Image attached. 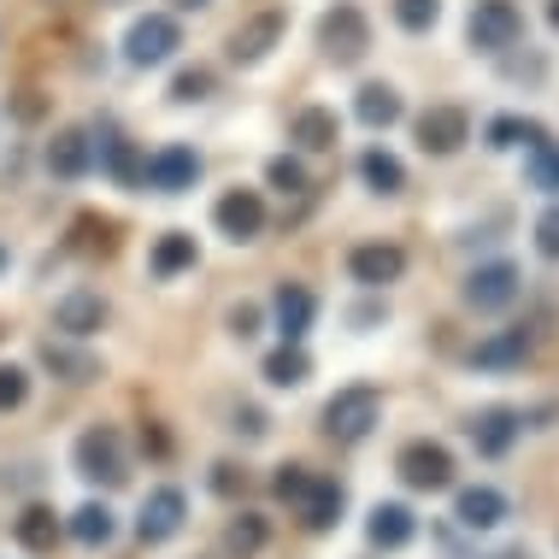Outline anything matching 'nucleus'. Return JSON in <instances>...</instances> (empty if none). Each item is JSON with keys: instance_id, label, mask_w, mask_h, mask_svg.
Instances as JSON below:
<instances>
[{"instance_id": "f257e3e1", "label": "nucleus", "mask_w": 559, "mask_h": 559, "mask_svg": "<svg viewBox=\"0 0 559 559\" xmlns=\"http://www.w3.org/2000/svg\"><path fill=\"white\" fill-rule=\"evenodd\" d=\"M377 425H383V395H377L371 383H347L324 401V436L330 442L354 448V442H366Z\"/></svg>"}, {"instance_id": "f03ea898", "label": "nucleus", "mask_w": 559, "mask_h": 559, "mask_svg": "<svg viewBox=\"0 0 559 559\" xmlns=\"http://www.w3.org/2000/svg\"><path fill=\"white\" fill-rule=\"evenodd\" d=\"M71 465H78V477L88 483H107V489H118V483L130 477V460H124V436H118L112 425H95L78 436V448H71Z\"/></svg>"}, {"instance_id": "7ed1b4c3", "label": "nucleus", "mask_w": 559, "mask_h": 559, "mask_svg": "<svg viewBox=\"0 0 559 559\" xmlns=\"http://www.w3.org/2000/svg\"><path fill=\"white\" fill-rule=\"evenodd\" d=\"M319 48H324V59H336V66H359V59L371 53V24L354 0H336L319 19Z\"/></svg>"}, {"instance_id": "20e7f679", "label": "nucleus", "mask_w": 559, "mask_h": 559, "mask_svg": "<svg viewBox=\"0 0 559 559\" xmlns=\"http://www.w3.org/2000/svg\"><path fill=\"white\" fill-rule=\"evenodd\" d=\"M395 472H401L406 489H418V495L453 489V453L442 442H430V436H418V442H406L395 453Z\"/></svg>"}, {"instance_id": "39448f33", "label": "nucleus", "mask_w": 559, "mask_h": 559, "mask_svg": "<svg viewBox=\"0 0 559 559\" xmlns=\"http://www.w3.org/2000/svg\"><path fill=\"white\" fill-rule=\"evenodd\" d=\"M183 524H189V495L171 489V483H159L142 501V512H135V542H142V548H159V542H171Z\"/></svg>"}, {"instance_id": "423d86ee", "label": "nucleus", "mask_w": 559, "mask_h": 559, "mask_svg": "<svg viewBox=\"0 0 559 559\" xmlns=\"http://www.w3.org/2000/svg\"><path fill=\"white\" fill-rule=\"evenodd\" d=\"M413 135H418V147H425V154L448 159V154H460V147L472 142V112L453 107V100L425 107V112H418V124H413Z\"/></svg>"}, {"instance_id": "0eeeda50", "label": "nucleus", "mask_w": 559, "mask_h": 559, "mask_svg": "<svg viewBox=\"0 0 559 559\" xmlns=\"http://www.w3.org/2000/svg\"><path fill=\"white\" fill-rule=\"evenodd\" d=\"M465 36H472V48H483V53H507L512 41L524 36V12L512 7V0H477Z\"/></svg>"}, {"instance_id": "6e6552de", "label": "nucleus", "mask_w": 559, "mask_h": 559, "mask_svg": "<svg viewBox=\"0 0 559 559\" xmlns=\"http://www.w3.org/2000/svg\"><path fill=\"white\" fill-rule=\"evenodd\" d=\"M177 48H183V29H177V19H165V12H147V19H135L130 24V36H124V59L130 66H165Z\"/></svg>"}, {"instance_id": "1a4fd4ad", "label": "nucleus", "mask_w": 559, "mask_h": 559, "mask_svg": "<svg viewBox=\"0 0 559 559\" xmlns=\"http://www.w3.org/2000/svg\"><path fill=\"white\" fill-rule=\"evenodd\" d=\"M465 436H472V448L483 453V460H507L512 442L524 436V413L519 406H483L472 425H465Z\"/></svg>"}, {"instance_id": "9d476101", "label": "nucleus", "mask_w": 559, "mask_h": 559, "mask_svg": "<svg viewBox=\"0 0 559 559\" xmlns=\"http://www.w3.org/2000/svg\"><path fill=\"white\" fill-rule=\"evenodd\" d=\"M107 295L100 289H71V295H59L53 300V330L59 336H71V342H88L100 324H107Z\"/></svg>"}, {"instance_id": "9b49d317", "label": "nucleus", "mask_w": 559, "mask_h": 559, "mask_svg": "<svg viewBox=\"0 0 559 559\" xmlns=\"http://www.w3.org/2000/svg\"><path fill=\"white\" fill-rule=\"evenodd\" d=\"M519 265H507V260H495V265H477L472 277H465V307H477V312H507L512 300H519Z\"/></svg>"}, {"instance_id": "f8f14e48", "label": "nucleus", "mask_w": 559, "mask_h": 559, "mask_svg": "<svg viewBox=\"0 0 559 559\" xmlns=\"http://www.w3.org/2000/svg\"><path fill=\"white\" fill-rule=\"evenodd\" d=\"M406 271V253L395 241H359L354 253H347V277L359 283V289H389V283H401Z\"/></svg>"}, {"instance_id": "ddd939ff", "label": "nucleus", "mask_w": 559, "mask_h": 559, "mask_svg": "<svg viewBox=\"0 0 559 559\" xmlns=\"http://www.w3.org/2000/svg\"><path fill=\"white\" fill-rule=\"evenodd\" d=\"M536 336H542L536 324H512V330H501V336H489V342L472 347V366L477 371H512V366H524V359L536 354Z\"/></svg>"}, {"instance_id": "4468645a", "label": "nucleus", "mask_w": 559, "mask_h": 559, "mask_svg": "<svg viewBox=\"0 0 559 559\" xmlns=\"http://www.w3.org/2000/svg\"><path fill=\"white\" fill-rule=\"evenodd\" d=\"M283 29H289V19H283L277 7L253 12V19H248V24H241L236 36H230V59H236V66H260V59H265V53L283 41Z\"/></svg>"}, {"instance_id": "2eb2a0df", "label": "nucleus", "mask_w": 559, "mask_h": 559, "mask_svg": "<svg viewBox=\"0 0 559 559\" xmlns=\"http://www.w3.org/2000/svg\"><path fill=\"white\" fill-rule=\"evenodd\" d=\"M213 224L230 241H253L265 230V201L253 189H230V194H218V206H213Z\"/></svg>"}, {"instance_id": "dca6fc26", "label": "nucleus", "mask_w": 559, "mask_h": 559, "mask_svg": "<svg viewBox=\"0 0 559 559\" xmlns=\"http://www.w3.org/2000/svg\"><path fill=\"white\" fill-rule=\"evenodd\" d=\"M194 177H201V154L194 147H159L142 165V183H154L159 194H183V189H194Z\"/></svg>"}, {"instance_id": "f3484780", "label": "nucleus", "mask_w": 559, "mask_h": 559, "mask_svg": "<svg viewBox=\"0 0 559 559\" xmlns=\"http://www.w3.org/2000/svg\"><path fill=\"white\" fill-rule=\"evenodd\" d=\"M507 495L495 489V483H472V489L453 495V519H460V531H495V524H507Z\"/></svg>"}, {"instance_id": "a211bd4d", "label": "nucleus", "mask_w": 559, "mask_h": 559, "mask_svg": "<svg viewBox=\"0 0 559 559\" xmlns=\"http://www.w3.org/2000/svg\"><path fill=\"white\" fill-rule=\"evenodd\" d=\"M271 319H277V336L283 342H300L319 319V295L300 289V283H277V295H271Z\"/></svg>"}, {"instance_id": "6ab92c4d", "label": "nucleus", "mask_w": 559, "mask_h": 559, "mask_svg": "<svg viewBox=\"0 0 559 559\" xmlns=\"http://www.w3.org/2000/svg\"><path fill=\"white\" fill-rule=\"evenodd\" d=\"M366 536H371V548H383V554L406 548V542L418 536L413 507H406V501H377V507H371V519H366Z\"/></svg>"}, {"instance_id": "aec40b11", "label": "nucleus", "mask_w": 559, "mask_h": 559, "mask_svg": "<svg viewBox=\"0 0 559 559\" xmlns=\"http://www.w3.org/2000/svg\"><path fill=\"white\" fill-rule=\"evenodd\" d=\"M59 536H66V524H59L53 507H41V501H29L19 519H12V542H19L24 554H53Z\"/></svg>"}, {"instance_id": "412c9836", "label": "nucleus", "mask_w": 559, "mask_h": 559, "mask_svg": "<svg viewBox=\"0 0 559 559\" xmlns=\"http://www.w3.org/2000/svg\"><path fill=\"white\" fill-rule=\"evenodd\" d=\"M342 512H347V489L336 477H319V483H312V495L300 501V524H307V531H336Z\"/></svg>"}, {"instance_id": "4be33fe9", "label": "nucleus", "mask_w": 559, "mask_h": 559, "mask_svg": "<svg viewBox=\"0 0 559 559\" xmlns=\"http://www.w3.org/2000/svg\"><path fill=\"white\" fill-rule=\"evenodd\" d=\"M194 260H201V248H194L189 230H165L154 241V253H147V271L165 283V277H183V271H194Z\"/></svg>"}, {"instance_id": "5701e85b", "label": "nucleus", "mask_w": 559, "mask_h": 559, "mask_svg": "<svg viewBox=\"0 0 559 559\" xmlns=\"http://www.w3.org/2000/svg\"><path fill=\"white\" fill-rule=\"evenodd\" d=\"M41 366H48L59 383H95L100 377V359L83 354V347H71V336L66 342H41Z\"/></svg>"}, {"instance_id": "b1692460", "label": "nucleus", "mask_w": 559, "mask_h": 559, "mask_svg": "<svg viewBox=\"0 0 559 559\" xmlns=\"http://www.w3.org/2000/svg\"><path fill=\"white\" fill-rule=\"evenodd\" d=\"M289 142L307 147V154H324V147H336V142H342L336 112H330V107H300L295 124H289Z\"/></svg>"}, {"instance_id": "393cba45", "label": "nucleus", "mask_w": 559, "mask_h": 559, "mask_svg": "<svg viewBox=\"0 0 559 559\" xmlns=\"http://www.w3.org/2000/svg\"><path fill=\"white\" fill-rule=\"evenodd\" d=\"M88 159H95V142H88V130H59L53 142H48V171L66 177V183L88 171Z\"/></svg>"}, {"instance_id": "a878e982", "label": "nucleus", "mask_w": 559, "mask_h": 559, "mask_svg": "<svg viewBox=\"0 0 559 559\" xmlns=\"http://www.w3.org/2000/svg\"><path fill=\"white\" fill-rule=\"evenodd\" d=\"M100 165H107V171H112V183L118 189H135V183H142V154H135V142H124V135H118V130H100Z\"/></svg>"}, {"instance_id": "bb28decb", "label": "nucleus", "mask_w": 559, "mask_h": 559, "mask_svg": "<svg viewBox=\"0 0 559 559\" xmlns=\"http://www.w3.org/2000/svg\"><path fill=\"white\" fill-rule=\"evenodd\" d=\"M260 371H265L271 389H300L312 377V359H307V347H300V342H283V347H271V354H265Z\"/></svg>"}, {"instance_id": "cd10ccee", "label": "nucleus", "mask_w": 559, "mask_h": 559, "mask_svg": "<svg viewBox=\"0 0 559 559\" xmlns=\"http://www.w3.org/2000/svg\"><path fill=\"white\" fill-rule=\"evenodd\" d=\"M265 542H271V524L260 519V512H236V519L224 524V554H230V559L265 554Z\"/></svg>"}, {"instance_id": "c85d7f7f", "label": "nucleus", "mask_w": 559, "mask_h": 559, "mask_svg": "<svg viewBox=\"0 0 559 559\" xmlns=\"http://www.w3.org/2000/svg\"><path fill=\"white\" fill-rule=\"evenodd\" d=\"M354 112H359V124H371V130H389L401 118V95L389 83H366L354 95Z\"/></svg>"}, {"instance_id": "c756f323", "label": "nucleus", "mask_w": 559, "mask_h": 559, "mask_svg": "<svg viewBox=\"0 0 559 559\" xmlns=\"http://www.w3.org/2000/svg\"><path fill=\"white\" fill-rule=\"evenodd\" d=\"M71 536L83 542V548H107V542L118 536V519H112V507H100V501H88L71 512V524H66Z\"/></svg>"}, {"instance_id": "7c9ffc66", "label": "nucleus", "mask_w": 559, "mask_h": 559, "mask_svg": "<svg viewBox=\"0 0 559 559\" xmlns=\"http://www.w3.org/2000/svg\"><path fill=\"white\" fill-rule=\"evenodd\" d=\"M359 177H366L377 194H401V189H406L401 159H395V154H383V147H366V154H359Z\"/></svg>"}, {"instance_id": "2f4dec72", "label": "nucleus", "mask_w": 559, "mask_h": 559, "mask_svg": "<svg viewBox=\"0 0 559 559\" xmlns=\"http://www.w3.org/2000/svg\"><path fill=\"white\" fill-rule=\"evenodd\" d=\"M312 483H319V477H312L307 465H277V477H271V495H277L283 507H295V512H300V501L312 495Z\"/></svg>"}, {"instance_id": "473e14b6", "label": "nucleus", "mask_w": 559, "mask_h": 559, "mask_svg": "<svg viewBox=\"0 0 559 559\" xmlns=\"http://www.w3.org/2000/svg\"><path fill=\"white\" fill-rule=\"evenodd\" d=\"M524 171H531V189L559 194V147H554V142H536V147H531V165H524Z\"/></svg>"}, {"instance_id": "72a5a7b5", "label": "nucleus", "mask_w": 559, "mask_h": 559, "mask_svg": "<svg viewBox=\"0 0 559 559\" xmlns=\"http://www.w3.org/2000/svg\"><path fill=\"white\" fill-rule=\"evenodd\" d=\"M519 142H548V130L542 124H524V118H495L489 124V147H519Z\"/></svg>"}, {"instance_id": "f704fd0d", "label": "nucleus", "mask_w": 559, "mask_h": 559, "mask_svg": "<svg viewBox=\"0 0 559 559\" xmlns=\"http://www.w3.org/2000/svg\"><path fill=\"white\" fill-rule=\"evenodd\" d=\"M213 71H206V66H189V71H177V78H171V100H183V107H189V100H206V95H213Z\"/></svg>"}, {"instance_id": "c9c22d12", "label": "nucleus", "mask_w": 559, "mask_h": 559, "mask_svg": "<svg viewBox=\"0 0 559 559\" xmlns=\"http://www.w3.org/2000/svg\"><path fill=\"white\" fill-rule=\"evenodd\" d=\"M395 19H401V29L425 36V29L442 19V0H395Z\"/></svg>"}, {"instance_id": "e433bc0d", "label": "nucleus", "mask_w": 559, "mask_h": 559, "mask_svg": "<svg viewBox=\"0 0 559 559\" xmlns=\"http://www.w3.org/2000/svg\"><path fill=\"white\" fill-rule=\"evenodd\" d=\"M29 395V371L24 366H0V413H19Z\"/></svg>"}, {"instance_id": "4c0bfd02", "label": "nucleus", "mask_w": 559, "mask_h": 559, "mask_svg": "<svg viewBox=\"0 0 559 559\" xmlns=\"http://www.w3.org/2000/svg\"><path fill=\"white\" fill-rule=\"evenodd\" d=\"M265 177H271V189H283V194H300V189H307V171H300V159H289V154L271 159Z\"/></svg>"}, {"instance_id": "58836bf2", "label": "nucleus", "mask_w": 559, "mask_h": 559, "mask_svg": "<svg viewBox=\"0 0 559 559\" xmlns=\"http://www.w3.org/2000/svg\"><path fill=\"white\" fill-rule=\"evenodd\" d=\"M213 495H224V501H236V495H248V472H241V465H230V460H218L213 465Z\"/></svg>"}, {"instance_id": "ea45409f", "label": "nucleus", "mask_w": 559, "mask_h": 559, "mask_svg": "<svg viewBox=\"0 0 559 559\" xmlns=\"http://www.w3.org/2000/svg\"><path fill=\"white\" fill-rule=\"evenodd\" d=\"M536 248L548 253V260H559V206H548V213L536 218Z\"/></svg>"}, {"instance_id": "a19ab883", "label": "nucleus", "mask_w": 559, "mask_h": 559, "mask_svg": "<svg viewBox=\"0 0 559 559\" xmlns=\"http://www.w3.org/2000/svg\"><path fill=\"white\" fill-rule=\"evenodd\" d=\"M236 436H248V442H260V436L271 430L265 425V413H260V406H236V425H230Z\"/></svg>"}, {"instance_id": "79ce46f5", "label": "nucleus", "mask_w": 559, "mask_h": 559, "mask_svg": "<svg viewBox=\"0 0 559 559\" xmlns=\"http://www.w3.org/2000/svg\"><path fill=\"white\" fill-rule=\"evenodd\" d=\"M253 330H260V307H248V300H241V307H230V336L248 342Z\"/></svg>"}, {"instance_id": "37998d69", "label": "nucleus", "mask_w": 559, "mask_h": 559, "mask_svg": "<svg viewBox=\"0 0 559 559\" xmlns=\"http://www.w3.org/2000/svg\"><path fill=\"white\" fill-rule=\"evenodd\" d=\"M142 448L154 453V460H171V436H165L159 425H142Z\"/></svg>"}, {"instance_id": "c03bdc74", "label": "nucleus", "mask_w": 559, "mask_h": 559, "mask_svg": "<svg viewBox=\"0 0 559 559\" xmlns=\"http://www.w3.org/2000/svg\"><path fill=\"white\" fill-rule=\"evenodd\" d=\"M171 7H183V12H201V7H213V0H171Z\"/></svg>"}, {"instance_id": "a18cd8bd", "label": "nucleus", "mask_w": 559, "mask_h": 559, "mask_svg": "<svg viewBox=\"0 0 559 559\" xmlns=\"http://www.w3.org/2000/svg\"><path fill=\"white\" fill-rule=\"evenodd\" d=\"M501 559H531V554H524V548H507V554H501Z\"/></svg>"}, {"instance_id": "49530a36", "label": "nucleus", "mask_w": 559, "mask_h": 559, "mask_svg": "<svg viewBox=\"0 0 559 559\" xmlns=\"http://www.w3.org/2000/svg\"><path fill=\"white\" fill-rule=\"evenodd\" d=\"M548 24H554V29H559V0H554V7H548Z\"/></svg>"}, {"instance_id": "de8ad7c7", "label": "nucleus", "mask_w": 559, "mask_h": 559, "mask_svg": "<svg viewBox=\"0 0 559 559\" xmlns=\"http://www.w3.org/2000/svg\"><path fill=\"white\" fill-rule=\"evenodd\" d=\"M0 271H7V248H0Z\"/></svg>"}, {"instance_id": "09e8293b", "label": "nucleus", "mask_w": 559, "mask_h": 559, "mask_svg": "<svg viewBox=\"0 0 559 559\" xmlns=\"http://www.w3.org/2000/svg\"><path fill=\"white\" fill-rule=\"evenodd\" d=\"M100 7H118V0H100Z\"/></svg>"}]
</instances>
